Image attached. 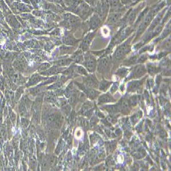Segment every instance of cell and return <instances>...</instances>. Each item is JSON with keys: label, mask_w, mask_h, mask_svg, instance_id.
<instances>
[{"label": "cell", "mask_w": 171, "mask_h": 171, "mask_svg": "<svg viewBox=\"0 0 171 171\" xmlns=\"http://www.w3.org/2000/svg\"><path fill=\"white\" fill-rule=\"evenodd\" d=\"M84 65L85 66L86 69L88 70V71L91 72V73L95 72L97 68V66L96 59H95L94 56L90 54L89 53L86 54L85 56H84Z\"/></svg>", "instance_id": "1"}, {"label": "cell", "mask_w": 171, "mask_h": 171, "mask_svg": "<svg viewBox=\"0 0 171 171\" xmlns=\"http://www.w3.org/2000/svg\"><path fill=\"white\" fill-rule=\"evenodd\" d=\"M130 50H131V47H130V45L129 44L128 40V41H126V43L118 47L115 52V54H114V57L117 60L122 59L127 54H128L130 52Z\"/></svg>", "instance_id": "2"}, {"label": "cell", "mask_w": 171, "mask_h": 171, "mask_svg": "<svg viewBox=\"0 0 171 171\" xmlns=\"http://www.w3.org/2000/svg\"><path fill=\"white\" fill-rule=\"evenodd\" d=\"M146 70L145 66L144 65H137V66H135L134 68L132 70V73L130 75L129 77H128V80L131 78H140L142 77L145 75Z\"/></svg>", "instance_id": "3"}, {"label": "cell", "mask_w": 171, "mask_h": 171, "mask_svg": "<svg viewBox=\"0 0 171 171\" xmlns=\"http://www.w3.org/2000/svg\"><path fill=\"white\" fill-rule=\"evenodd\" d=\"M77 85L79 86L80 89L82 90L84 92L86 96L88 98L91 99H95L99 95V93L98 91H95L94 89H91V88H88L84 85H82V84H77Z\"/></svg>", "instance_id": "4"}, {"label": "cell", "mask_w": 171, "mask_h": 171, "mask_svg": "<svg viewBox=\"0 0 171 171\" xmlns=\"http://www.w3.org/2000/svg\"><path fill=\"white\" fill-rule=\"evenodd\" d=\"M99 82L97 80L95 75H90L86 77V79L84 80V86L91 89H97Z\"/></svg>", "instance_id": "5"}, {"label": "cell", "mask_w": 171, "mask_h": 171, "mask_svg": "<svg viewBox=\"0 0 171 171\" xmlns=\"http://www.w3.org/2000/svg\"><path fill=\"white\" fill-rule=\"evenodd\" d=\"M142 84H143L142 80H136L130 82L127 85V91L128 93H135V92L138 91V90L141 89L140 87L142 86Z\"/></svg>", "instance_id": "6"}, {"label": "cell", "mask_w": 171, "mask_h": 171, "mask_svg": "<svg viewBox=\"0 0 171 171\" xmlns=\"http://www.w3.org/2000/svg\"><path fill=\"white\" fill-rule=\"evenodd\" d=\"M116 101V100L111 95V94H110V93H105V94L101 95V96L98 98V103L99 104V105L103 103H114V102Z\"/></svg>", "instance_id": "7"}, {"label": "cell", "mask_w": 171, "mask_h": 171, "mask_svg": "<svg viewBox=\"0 0 171 171\" xmlns=\"http://www.w3.org/2000/svg\"><path fill=\"white\" fill-rule=\"evenodd\" d=\"M47 80V77H44L40 76L38 74H34V75L30 78L29 81H28L27 84H26V87H30V86H34L36 84H38V82H41L42 80Z\"/></svg>", "instance_id": "8"}, {"label": "cell", "mask_w": 171, "mask_h": 171, "mask_svg": "<svg viewBox=\"0 0 171 171\" xmlns=\"http://www.w3.org/2000/svg\"><path fill=\"white\" fill-rule=\"evenodd\" d=\"M95 36V32L90 33L89 35H87L84 39L82 40V44L80 45V48L82 49V51H86L89 49V47L90 45V43H91L92 40H93V37Z\"/></svg>", "instance_id": "9"}, {"label": "cell", "mask_w": 171, "mask_h": 171, "mask_svg": "<svg viewBox=\"0 0 171 171\" xmlns=\"http://www.w3.org/2000/svg\"><path fill=\"white\" fill-rule=\"evenodd\" d=\"M152 17H153V14L151 13V12H150L149 15L147 16V17L144 19V21L142 22V24L140 25V27H139L138 30H137V35H140V34H142V32L147 28V26L149 25V24L151 23V20H152Z\"/></svg>", "instance_id": "10"}, {"label": "cell", "mask_w": 171, "mask_h": 171, "mask_svg": "<svg viewBox=\"0 0 171 171\" xmlns=\"http://www.w3.org/2000/svg\"><path fill=\"white\" fill-rule=\"evenodd\" d=\"M109 60L107 57H103L101 58L99 61L98 64V71L99 73H103L108 68Z\"/></svg>", "instance_id": "11"}, {"label": "cell", "mask_w": 171, "mask_h": 171, "mask_svg": "<svg viewBox=\"0 0 171 171\" xmlns=\"http://www.w3.org/2000/svg\"><path fill=\"white\" fill-rule=\"evenodd\" d=\"M100 23H101V21H100V19L99 17V16L97 15H93V17H91V20H90V22H89L90 27H91L92 30L96 29V28L99 25Z\"/></svg>", "instance_id": "12"}, {"label": "cell", "mask_w": 171, "mask_h": 171, "mask_svg": "<svg viewBox=\"0 0 171 171\" xmlns=\"http://www.w3.org/2000/svg\"><path fill=\"white\" fill-rule=\"evenodd\" d=\"M105 107V110H107V112H109L110 113H117L121 111V107H120V104H114V105H105L104 106Z\"/></svg>", "instance_id": "13"}, {"label": "cell", "mask_w": 171, "mask_h": 171, "mask_svg": "<svg viewBox=\"0 0 171 171\" xmlns=\"http://www.w3.org/2000/svg\"><path fill=\"white\" fill-rule=\"evenodd\" d=\"M61 70H62V68H58L57 67V66H54V67H52L51 68H49V69L45 70L44 72H40V73H41L42 75H47V76H48V75H54V74L59 73V72H60Z\"/></svg>", "instance_id": "14"}, {"label": "cell", "mask_w": 171, "mask_h": 171, "mask_svg": "<svg viewBox=\"0 0 171 171\" xmlns=\"http://www.w3.org/2000/svg\"><path fill=\"white\" fill-rule=\"evenodd\" d=\"M112 84V82H109V81H106L104 80L99 84L98 89L101 91L105 92L107 90H108V89L110 88V86Z\"/></svg>", "instance_id": "15"}, {"label": "cell", "mask_w": 171, "mask_h": 171, "mask_svg": "<svg viewBox=\"0 0 171 171\" xmlns=\"http://www.w3.org/2000/svg\"><path fill=\"white\" fill-rule=\"evenodd\" d=\"M19 114H20V115L21 116H25L27 115V107H26L24 101H23V99H21V101L20 102V104H19Z\"/></svg>", "instance_id": "16"}, {"label": "cell", "mask_w": 171, "mask_h": 171, "mask_svg": "<svg viewBox=\"0 0 171 171\" xmlns=\"http://www.w3.org/2000/svg\"><path fill=\"white\" fill-rule=\"evenodd\" d=\"M121 13H117V12H114V13L112 14V15H111L110 17H109L108 21H107V22H108L109 23H110V24L114 23H116L120 18H121Z\"/></svg>", "instance_id": "17"}, {"label": "cell", "mask_w": 171, "mask_h": 171, "mask_svg": "<svg viewBox=\"0 0 171 171\" xmlns=\"http://www.w3.org/2000/svg\"><path fill=\"white\" fill-rule=\"evenodd\" d=\"M63 121H64V118H63V116L61 115V114H57L56 116V119L54 120V121L53 122L54 123V126L56 127V128H60L62 125Z\"/></svg>", "instance_id": "18"}, {"label": "cell", "mask_w": 171, "mask_h": 171, "mask_svg": "<svg viewBox=\"0 0 171 171\" xmlns=\"http://www.w3.org/2000/svg\"><path fill=\"white\" fill-rule=\"evenodd\" d=\"M71 60H73L74 62L77 63H81L84 61V58H83L82 54L81 53L80 51L75 53V54H73V57L71 58Z\"/></svg>", "instance_id": "19"}, {"label": "cell", "mask_w": 171, "mask_h": 171, "mask_svg": "<svg viewBox=\"0 0 171 171\" xmlns=\"http://www.w3.org/2000/svg\"><path fill=\"white\" fill-rule=\"evenodd\" d=\"M55 93H48L45 96V101L49 103H54L56 101Z\"/></svg>", "instance_id": "20"}, {"label": "cell", "mask_w": 171, "mask_h": 171, "mask_svg": "<svg viewBox=\"0 0 171 171\" xmlns=\"http://www.w3.org/2000/svg\"><path fill=\"white\" fill-rule=\"evenodd\" d=\"M120 107H121V110L122 111H126L128 110V109L129 108V103L128 100L123 99L121 100V101L119 103Z\"/></svg>", "instance_id": "21"}, {"label": "cell", "mask_w": 171, "mask_h": 171, "mask_svg": "<svg viewBox=\"0 0 171 171\" xmlns=\"http://www.w3.org/2000/svg\"><path fill=\"white\" fill-rule=\"evenodd\" d=\"M13 65H14V67L18 70H22L25 67L24 61H20L19 60H16L15 62H14Z\"/></svg>", "instance_id": "22"}, {"label": "cell", "mask_w": 171, "mask_h": 171, "mask_svg": "<svg viewBox=\"0 0 171 171\" xmlns=\"http://www.w3.org/2000/svg\"><path fill=\"white\" fill-rule=\"evenodd\" d=\"M72 60L71 59H65V60H58L56 62V64L58 66H67L71 62Z\"/></svg>", "instance_id": "23"}, {"label": "cell", "mask_w": 171, "mask_h": 171, "mask_svg": "<svg viewBox=\"0 0 171 171\" xmlns=\"http://www.w3.org/2000/svg\"><path fill=\"white\" fill-rule=\"evenodd\" d=\"M128 73H129V70L127 69V68H121L117 70V72H116V75H119V77H125L127 75Z\"/></svg>", "instance_id": "24"}, {"label": "cell", "mask_w": 171, "mask_h": 171, "mask_svg": "<svg viewBox=\"0 0 171 171\" xmlns=\"http://www.w3.org/2000/svg\"><path fill=\"white\" fill-rule=\"evenodd\" d=\"M65 80H60V81H58V82H56V84H53L52 86H49V87H48V89L50 90V89H60V88L62 87V86L63 84H64V82H65Z\"/></svg>", "instance_id": "25"}, {"label": "cell", "mask_w": 171, "mask_h": 171, "mask_svg": "<svg viewBox=\"0 0 171 171\" xmlns=\"http://www.w3.org/2000/svg\"><path fill=\"white\" fill-rule=\"evenodd\" d=\"M75 71L82 75H86V76L88 75V73L86 71V70L82 66H75Z\"/></svg>", "instance_id": "26"}, {"label": "cell", "mask_w": 171, "mask_h": 171, "mask_svg": "<svg viewBox=\"0 0 171 171\" xmlns=\"http://www.w3.org/2000/svg\"><path fill=\"white\" fill-rule=\"evenodd\" d=\"M129 103V105L131 106H135L136 105L137 101H138V97L136 96V95H134V96H132L131 97H130L129 99L128 100Z\"/></svg>", "instance_id": "27"}, {"label": "cell", "mask_w": 171, "mask_h": 171, "mask_svg": "<svg viewBox=\"0 0 171 171\" xmlns=\"http://www.w3.org/2000/svg\"><path fill=\"white\" fill-rule=\"evenodd\" d=\"M75 42H76V40L74 39L73 37H71L70 36H66V38H64V43L66 45H73Z\"/></svg>", "instance_id": "28"}, {"label": "cell", "mask_w": 171, "mask_h": 171, "mask_svg": "<svg viewBox=\"0 0 171 171\" xmlns=\"http://www.w3.org/2000/svg\"><path fill=\"white\" fill-rule=\"evenodd\" d=\"M73 86H72V84H70L69 85L67 86V88H66V90L64 91V95L66 97H69L70 95L73 93Z\"/></svg>", "instance_id": "29"}, {"label": "cell", "mask_w": 171, "mask_h": 171, "mask_svg": "<svg viewBox=\"0 0 171 171\" xmlns=\"http://www.w3.org/2000/svg\"><path fill=\"white\" fill-rule=\"evenodd\" d=\"M49 68H50V64H49V63H44V64H42L40 65L39 68H38V70L39 72H43L49 69Z\"/></svg>", "instance_id": "30"}, {"label": "cell", "mask_w": 171, "mask_h": 171, "mask_svg": "<svg viewBox=\"0 0 171 171\" xmlns=\"http://www.w3.org/2000/svg\"><path fill=\"white\" fill-rule=\"evenodd\" d=\"M147 70L150 73L153 75V74H155L156 73H157V72H158V70L159 69H158V68H157L156 66H151V64H149V66L147 65Z\"/></svg>", "instance_id": "31"}, {"label": "cell", "mask_w": 171, "mask_h": 171, "mask_svg": "<svg viewBox=\"0 0 171 171\" xmlns=\"http://www.w3.org/2000/svg\"><path fill=\"white\" fill-rule=\"evenodd\" d=\"M57 114H58L55 113V112H51V113H49L48 116H47V121L49 123H53L54 121V120L56 119Z\"/></svg>", "instance_id": "32"}, {"label": "cell", "mask_w": 171, "mask_h": 171, "mask_svg": "<svg viewBox=\"0 0 171 171\" xmlns=\"http://www.w3.org/2000/svg\"><path fill=\"white\" fill-rule=\"evenodd\" d=\"M141 114H142V113H140V115H139L138 113H137V114H133V115L131 116V121L132 122V123H133V125H135V123L137 122L138 119L141 117Z\"/></svg>", "instance_id": "33"}, {"label": "cell", "mask_w": 171, "mask_h": 171, "mask_svg": "<svg viewBox=\"0 0 171 171\" xmlns=\"http://www.w3.org/2000/svg\"><path fill=\"white\" fill-rule=\"evenodd\" d=\"M23 92V87H19L18 89H17V91H16V94H15L16 99L17 100L19 99L21 95H22Z\"/></svg>", "instance_id": "34"}, {"label": "cell", "mask_w": 171, "mask_h": 171, "mask_svg": "<svg viewBox=\"0 0 171 171\" xmlns=\"http://www.w3.org/2000/svg\"><path fill=\"white\" fill-rule=\"evenodd\" d=\"M119 82H115L113 84V86H112V88L110 89V93H114L115 92L117 91L118 88H119Z\"/></svg>", "instance_id": "35"}, {"label": "cell", "mask_w": 171, "mask_h": 171, "mask_svg": "<svg viewBox=\"0 0 171 171\" xmlns=\"http://www.w3.org/2000/svg\"><path fill=\"white\" fill-rule=\"evenodd\" d=\"M5 88V81L2 76H0V90L3 91Z\"/></svg>", "instance_id": "36"}, {"label": "cell", "mask_w": 171, "mask_h": 171, "mask_svg": "<svg viewBox=\"0 0 171 171\" xmlns=\"http://www.w3.org/2000/svg\"><path fill=\"white\" fill-rule=\"evenodd\" d=\"M28 124H29V121H28L27 119H25V118H23L21 119V125L23 127H27L28 126Z\"/></svg>", "instance_id": "37"}, {"label": "cell", "mask_w": 171, "mask_h": 171, "mask_svg": "<svg viewBox=\"0 0 171 171\" xmlns=\"http://www.w3.org/2000/svg\"><path fill=\"white\" fill-rule=\"evenodd\" d=\"M81 122H82V125L83 127H89V123H88L87 120L82 119L81 121Z\"/></svg>", "instance_id": "38"}, {"label": "cell", "mask_w": 171, "mask_h": 171, "mask_svg": "<svg viewBox=\"0 0 171 171\" xmlns=\"http://www.w3.org/2000/svg\"><path fill=\"white\" fill-rule=\"evenodd\" d=\"M10 118H11V121H12V123H15V121L16 120V115L14 113H12V115L10 116Z\"/></svg>", "instance_id": "39"}, {"label": "cell", "mask_w": 171, "mask_h": 171, "mask_svg": "<svg viewBox=\"0 0 171 171\" xmlns=\"http://www.w3.org/2000/svg\"><path fill=\"white\" fill-rule=\"evenodd\" d=\"M1 73V64H0V73Z\"/></svg>", "instance_id": "40"}]
</instances>
